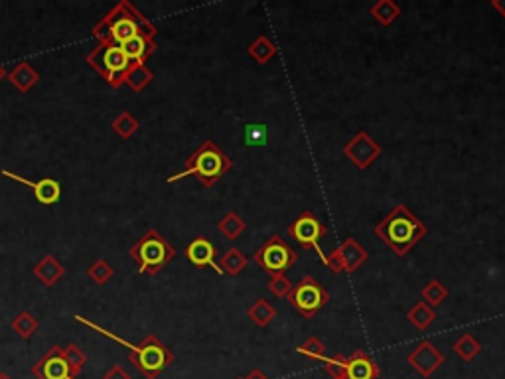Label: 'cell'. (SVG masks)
I'll return each instance as SVG.
<instances>
[{"instance_id":"cell-13","label":"cell","mask_w":505,"mask_h":379,"mask_svg":"<svg viewBox=\"0 0 505 379\" xmlns=\"http://www.w3.org/2000/svg\"><path fill=\"white\" fill-rule=\"evenodd\" d=\"M32 373L38 379H77L63 358L61 346H51L48 354H44L32 368Z\"/></svg>"},{"instance_id":"cell-2","label":"cell","mask_w":505,"mask_h":379,"mask_svg":"<svg viewBox=\"0 0 505 379\" xmlns=\"http://www.w3.org/2000/svg\"><path fill=\"white\" fill-rule=\"evenodd\" d=\"M426 225L416 218L405 204H397L387 218L375 225V235L385 243L397 257H405L418 241L426 235Z\"/></svg>"},{"instance_id":"cell-35","label":"cell","mask_w":505,"mask_h":379,"mask_svg":"<svg viewBox=\"0 0 505 379\" xmlns=\"http://www.w3.org/2000/svg\"><path fill=\"white\" fill-rule=\"evenodd\" d=\"M292 287L294 285L287 279V275H275V277H270V282H268V290L278 299H287Z\"/></svg>"},{"instance_id":"cell-6","label":"cell","mask_w":505,"mask_h":379,"mask_svg":"<svg viewBox=\"0 0 505 379\" xmlns=\"http://www.w3.org/2000/svg\"><path fill=\"white\" fill-rule=\"evenodd\" d=\"M129 361L146 379H156L174 361V354L154 334H149L139 346H132Z\"/></svg>"},{"instance_id":"cell-24","label":"cell","mask_w":505,"mask_h":379,"mask_svg":"<svg viewBox=\"0 0 505 379\" xmlns=\"http://www.w3.org/2000/svg\"><path fill=\"white\" fill-rule=\"evenodd\" d=\"M247 54L253 60L257 61V63L263 66V63H267V61H270L277 56V48H275V44L268 40L267 36H258L257 40L249 44Z\"/></svg>"},{"instance_id":"cell-37","label":"cell","mask_w":505,"mask_h":379,"mask_svg":"<svg viewBox=\"0 0 505 379\" xmlns=\"http://www.w3.org/2000/svg\"><path fill=\"white\" fill-rule=\"evenodd\" d=\"M492 8L499 12L505 18V0H492Z\"/></svg>"},{"instance_id":"cell-39","label":"cell","mask_w":505,"mask_h":379,"mask_svg":"<svg viewBox=\"0 0 505 379\" xmlns=\"http://www.w3.org/2000/svg\"><path fill=\"white\" fill-rule=\"evenodd\" d=\"M4 77H6V70H4V68L0 66V81L4 80Z\"/></svg>"},{"instance_id":"cell-21","label":"cell","mask_w":505,"mask_h":379,"mask_svg":"<svg viewBox=\"0 0 505 379\" xmlns=\"http://www.w3.org/2000/svg\"><path fill=\"white\" fill-rule=\"evenodd\" d=\"M369 14H371L379 24L391 26V24L399 18L401 6H399L397 2H393V0H379V2H375V4L369 8Z\"/></svg>"},{"instance_id":"cell-17","label":"cell","mask_w":505,"mask_h":379,"mask_svg":"<svg viewBox=\"0 0 505 379\" xmlns=\"http://www.w3.org/2000/svg\"><path fill=\"white\" fill-rule=\"evenodd\" d=\"M123 54L127 56V60L135 66H144L146 60L150 56L154 54L156 50V42L152 38H144V36H139V38H132V40L125 42L123 46H119Z\"/></svg>"},{"instance_id":"cell-29","label":"cell","mask_w":505,"mask_h":379,"mask_svg":"<svg viewBox=\"0 0 505 379\" xmlns=\"http://www.w3.org/2000/svg\"><path fill=\"white\" fill-rule=\"evenodd\" d=\"M420 297H423V300H425L430 309H436V306H440V304L448 299V289H446L440 280L435 279L430 280V282H426V287L423 289V292H420Z\"/></svg>"},{"instance_id":"cell-23","label":"cell","mask_w":505,"mask_h":379,"mask_svg":"<svg viewBox=\"0 0 505 379\" xmlns=\"http://www.w3.org/2000/svg\"><path fill=\"white\" fill-rule=\"evenodd\" d=\"M245 221H243V218L239 216V213H235V211H229V213H225L221 220H219L218 223V230L219 233L225 237V240L229 241H233V240H237L239 235L245 231Z\"/></svg>"},{"instance_id":"cell-11","label":"cell","mask_w":505,"mask_h":379,"mask_svg":"<svg viewBox=\"0 0 505 379\" xmlns=\"http://www.w3.org/2000/svg\"><path fill=\"white\" fill-rule=\"evenodd\" d=\"M366 261L367 251L354 237H347L336 251H332L330 255H326L324 265L332 273L339 275V273H356Z\"/></svg>"},{"instance_id":"cell-1","label":"cell","mask_w":505,"mask_h":379,"mask_svg":"<svg viewBox=\"0 0 505 379\" xmlns=\"http://www.w3.org/2000/svg\"><path fill=\"white\" fill-rule=\"evenodd\" d=\"M156 26L139 12L129 0H120L113 11L103 16V20L93 26V36L99 40V44H113V46H123L125 42L132 38H152L156 36Z\"/></svg>"},{"instance_id":"cell-3","label":"cell","mask_w":505,"mask_h":379,"mask_svg":"<svg viewBox=\"0 0 505 379\" xmlns=\"http://www.w3.org/2000/svg\"><path fill=\"white\" fill-rule=\"evenodd\" d=\"M231 168H233V160L229 159L213 140H206L189 154V159H186V168L180 174L170 176L168 182L172 184L182 178H188V176H196L206 188H211Z\"/></svg>"},{"instance_id":"cell-36","label":"cell","mask_w":505,"mask_h":379,"mask_svg":"<svg viewBox=\"0 0 505 379\" xmlns=\"http://www.w3.org/2000/svg\"><path fill=\"white\" fill-rule=\"evenodd\" d=\"M103 379H132V378H130V373L123 368V366H113V368L103 375Z\"/></svg>"},{"instance_id":"cell-33","label":"cell","mask_w":505,"mask_h":379,"mask_svg":"<svg viewBox=\"0 0 505 379\" xmlns=\"http://www.w3.org/2000/svg\"><path fill=\"white\" fill-rule=\"evenodd\" d=\"M298 354H302V356H306V358L314 359V361H322V359L326 358V346H324V342L316 336H312V338H308L304 344H300L297 348Z\"/></svg>"},{"instance_id":"cell-41","label":"cell","mask_w":505,"mask_h":379,"mask_svg":"<svg viewBox=\"0 0 505 379\" xmlns=\"http://www.w3.org/2000/svg\"><path fill=\"white\" fill-rule=\"evenodd\" d=\"M239 379H245V378H239Z\"/></svg>"},{"instance_id":"cell-25","label":"cell","mask_w":505,"mask_h":379,"mask_svg":"<svg viewBox=\"0 0 505 379\" xmlns=\"http://www.w3.org/2000/svg\"><path fill=\"white\" fill-rule=\"evenodd\" d=\"M247 314L249 318L253 320L257 326L265 328V326H268V324L273 322V318L277 316V310H275V306H273L267 299H257L255 300V304L247 310Z\"/></svg>"},{"instance_id":"cell-22","label":"cell","mask_w":505,"mask_h":379,"mask_svg":"<svg viewBox=\"0 0 505 379\" xmlns=\"http://www.w3.org/2000/svg\"><path fill=\"white\" fill-rule=\"evenodd\" d=\"M406 318H409V322H411L415 328L426 330L432 322H435L436 312L435 309H430V306L426 304L425 300H418L415 306L406 312Z\"/></svg>"},{"instance_id":"cell-28","label":"cell","mask_w":505,"mask_h":379,"mask_svg":"<svg viewBox=\"0 0 505 379\" xmlns=\"http://www.w3.org/2000/svg\"><path fill=\"white\" fill-rule=\"evenodd\" d=\"M454 352L464 359V361H472V359L482 352V344L472 336V334H462L460 338L454 342Z\"/></svg>"},{"instance_id":"cell-34","label":"cell","mask_w":505,"mask_h":379,"mask_svg":"<svg viewBox=\"0 0 505 379\" xmlns=\"http://www.w3.org/2000/svg\"><path fill=\"white\" fill-rule=\"evenodd\" d=\"M113 267L105 259H97L89 269H87V277H89L95 285H107L113 277Z\"/></svg>"},{"instance_id":"cell-15","label":"cell","mask_w":505,"mask_h":379,"mask_svg":"<svg viewBox=\"0 0 505 379\" xmlns=\"http://www.w3.org/2000/svg\"><path fill=\"white\" fill-rule=\"evenodd\" d=\"M2 176H6V178H11L14 180V182H18V184H24V186L32 188L34 196H36V200L40 201V204H44V206H51V204L60 201L61 186L58 180L42 178L38 180V182H32V180L28 178H22L20 174H14L11 170H2Z\"/></svg>"},{"instance_id":"cell-7","label":"cell","mask_w":505,"mask_h":379,"mask_svg":"<svg viewBox=\"0 0 505 379\" xmlns=\"http://www.w3.org/2000/svg\"><path fill=\"white\" fill-rule=\"evenodd\" d=\"M326 371L334 379H377L379 378V368L377 364L371 359V356H367L363 349H357L354 356H342L337 354L334 358H324L322 359Z\"/></svg>"},{"instance_id":"cell-30","label":"cell","mask_w":505,"mask_h":379,"mask_svg":"<svg viewBox=\"0 0 505 379\" xmlns=\"http://www.w3.org/2000/svg\"><path fill=\"white\" fill-rule=\"evenodd\" d=\"M111 127H113V130L119 135L120 139H130V137L139 130V120L135 119L129 111H123V113H119V115L113 119Z\"/></svg>"},{"instance_id":"cell-14","label":"cell","mask_w":505,"mask_h":379,"mask_svg":"<svg viewBox=\"0 0 505 379\" xmlns=\"http://www.w3.org/2000/svg\"><path fill=\"white\" fill-rule=\"evenodd\" d=\"M406 361H409L411 368L418 371L423 378L428 379L435 373L436 369L442 368L444 354L436 348L435 344H430L428 340H423V342H418V346L406 356Z\"/></svg>"},{"instance_id":"cell-5","label":"cell","mask_w":505,"mask_h":379,"mask_svg":"<svg viewBox=\"0 0 505 379\" xmlns=\"http://www.w3.org/2000/svg\"><path fill=\"white\" fill-rule=\"evenodd\" d=\"M87 63L115 89L125 85L130 68L135 66L127 60L119 46L113 44H99L97 48H93L87 54Z\"/></svg>"},{"instance_id":"cell-4","label":"cell","mask_w":505,"mask_h":379,"mask_svg":"<svg viewBox=\"0 0 505 379\" xmlns=\"http://www.w3.org/2000/svg\"><path fill=\"white\" fill-rule=\"evenodd\" d=\"M142 275H158L176 257V249L156 230H149L129 251Z\"/></svg>"},{"instance_id":"cell-27","label":"cell","mask_w":505,"mask_h":379,"mask_svg":"<svg viewBox=\"0 0 505 379\" xmlns=\"http://www.w3.org/2000/svg\"><path fill=\"white\" fill-rule=\"evenodd\" d=\"M243 140H245V147H251V149L265 147L268 140L267 125H263V123H249V125H245Z\"/></svg>"},{"instance_id":"cell-16","label":"cell","mask_w":505,"mask_h":379,"mask_svg":"<svg viewBox=\"0 0 505 379\" xmlns=\"http://www.w3.org/2000/svg\"><path fill=\"white\" fill-rule=\"evenodd\" d=\"M216 255H218L216 245L209 240H206V237H196L186 247V257H188V261L194 267H198V269L211 267L218 275H223V271L219 269V265L216 263Z\"/></svg>"},{"instance_id":"cell-10","label":"cell","mask_w":505,"mask_h":379,"mask_svg":"<svg viewBox=\"0 0 505 379\" xmlns=\"http://www.w3.org/2000/svg\"><path fill=\"white\" fill-rule=\"evenodd\" d=\"M288 235L297 240L304 249H312L316 253L320 261L324 263L326 255L320 249V240L326 235V225L318 220L312 211H302L297 220L288 225Z\"/></svg>"},{"instance_id":"cell-38","label":"cell","mask_w":505,"mask_h":379,"mask_svg":"<svg viewBox=\"0 0 505 379\" xmlns=\"http://www.w3.org/2000/svg\"><path fill=\"white\" fill-rule=\"evenodd\" d=\"M245 379H268V378L265 371H261V369H253V371H251V373H249Z\"/></svg>"},{"instance_id":"cell-31","label":"cell","mask_w":505,"mask_h":379,"mask_svg":"<svg viewBox=\"0 0 505 379\" xmlns=\"http://www.w3.org/2000/svg\"><path fill=\"white\" fill-rule=\"evenodd\" d=\"M150 81H152V71H150L146 66H132L125 83L129 85L130 89L139 93V91H142L149 85Z\"/></svg>"},{"instance_id":"cell-8","label":"cell","mask_w":505,"mask_h":379,"mask_svg":"<svg viewBox=\"0 0 505 379\" xmlns=\"http://www.w3.org/2000/svg\"><path fill=\"white\" fill-rule=\"evenodd\" d=\"M287 300L304 318L310 320L330 302V292L314 277H304L292 287Z\"/></svg>"},{"instance_id":"cell-9","label":"cell","mask_w":505,"mask_h":379,"mask_svg":"<svg viewBox=\"0 0 505 379\" xmlns=\"http://www.w3.org/2000/svg\"><path fill=\"white\" fill-rule=\"evenodd\" d=\"M253 261L261 269H265L270 275H285L298 261V253L280 235H273L270 240L253 255Z\"/></svg>"},{"instance_id":"cell-19","label":"cell","mask_w":505,"mask_h":379,"mask_svg":"<svg viewBox=\"0 0 505 379\" xmlns=\"http://www.w3.org/2000/svg\"><path fill=\"white\" fill-rule=\"evenodd\" d=\"M8 81H11L12 85L20 91V93H28V91L40 81V73L34 70L28 61H20V63L8 73Z\"/></svg>"},{"instance_id":"cell-20","label":"cell","mask_w":505,"mask_h":379,"mask_svg":"<svg viewBox=\"0 0 505 379\" xmlns=\"http://www.w3.org/2000/svg\"><path fill=\"white\" fill-rule=\"evenodd\" d=\"M247 263L249 261L245 257V253H241V249H237V247H229L219 261V269L223 271V275L237 277L239 273L247 267Z\"/></svg>"},{"instance_id":"cell-12","label":"cell","mask_w":505,"mask_h":379,"mask_svg":"<svg viewBox=\"0 0 505 379\" xmlns=\"http://www.w3.org/2000/svg\"><path fill=\"white\" fill-rule=\"evenodd\" d=\"M381 144L373 137H369L366 130L357 132L354 139L344 147V154L351 160L359 170L369 168L379 156H381Z\"/></svg>"},{"instance_id":"cell-32","label":"cell","mask_w":505,"mask_h":379,"mask_svg":"<svg viewBox=\"0 0 505 379\" xmlns=\"http://www.w3.org/2000/svg\"><path fill=\"white\" fill-rule=\"evenodd\" d=\"M63 358L68 361L71 371H73V375H80L81 369L85 368V364H87V356H85V352H83L77 344L66 346V348H63Z\"/></svg>"},{"instance_id":"cell-40","label":"cell","mask_w":505,"mask_h":379,"mask_svg":"<svg viewBox=\"0 0 505 379\" xmlns=\"http://www.w3.org/2000/svg\"><path fill=\"white\" fill-rule=\"evenodd\" d=\"M0 379H12L8 373H4V371H0Z\"/></svg>"},{"instance_id":"cell-18","label":"cell","mask_w":505,"mask_h":379,"mask_svg":"<svg viewBox=\"0 0 505 379\" xmlns=\"http://www.w3.org/2000/svg\"><path fill=\"white\" fill-rule=\"evenodd\" d=\"M34 275H36L48 289H51V287H56V282L66 275V269H63V265H61L60 261L56 259L54 255H46V257H42L40 263L34 267Z\"/></svg>"},{"instance_id":"cell-26","label":"cell","mask_w":505,"mask_h":379,"mask_svg":"<svg viewBox=\"0 0 505 379\" xmlns=\"http://www.w3.org/2000/svg\"><path fill=\"white\" fill-rule=\"evenodd\" d=\"M38 328H40V322H38V318H36L32 312H28V310H22L20 314L12 320V330L24 340L32 338V336L38 332Z\"/></svg>"}]
</instances>
